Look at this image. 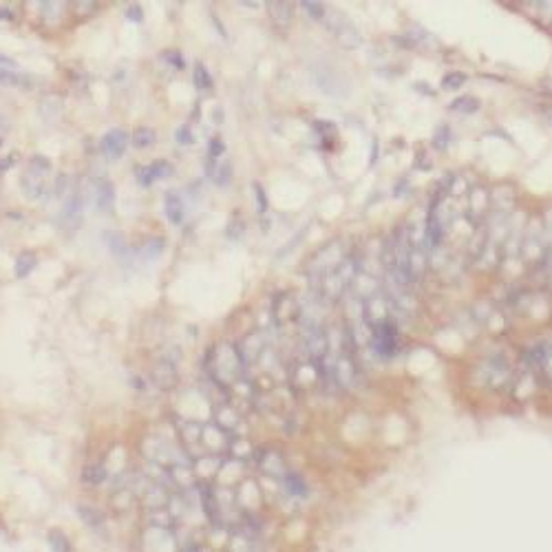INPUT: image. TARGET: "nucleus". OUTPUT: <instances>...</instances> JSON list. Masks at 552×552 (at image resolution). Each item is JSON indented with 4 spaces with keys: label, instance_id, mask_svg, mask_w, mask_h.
Wrapping results in <instances>:
<instances>
[{
    "label": "nucleus",
    "instance_id": "2",
    "mask_svg": "<svg viewBox=\"0 0 552 552\" xmlns=\"http://www.w3.org/2000/svg\"><path fill=\"white\" fill-rule=\"evenodd\" d=\"M49 173H51V162L42 155H34L32 160H29L27 168L23 173V179H21L25 195L32 197V199H38V197L45 192V184H47Z\"/></svg>",
    "mask_w": 552,
    "mask_h": 552
},
{
    "label": "nucleus",
    "instance_id": "15",
    "mask_svg": "<svg viewBox=\"0 0 552 552\" xmlns=\"http://www.w3.org/2000/svg\"><path fill=\"white\" fill-rule=\"evenodd\" d=\"M268 12H270V18L276 25H290L292 16H294V5L274 0V3H268Z\"/></svg>",
    "mask_w": 552,
    "mask_h": 552
},
{
    "label": "nucleus",
    "instance_id": "13",
    "mask_svg": "<svg viewBox=\"0 0 552 552\" xmlns=\"http://www.w3.org/2000/svg\"><path fill=\"white\" fill-rule=\"evenodd\" d=\"M153 378H155V382L160 384L162 389H171V387H175V382H177L175 364H173L171 360H166V358H164V360L155 367Z\"/></svg>",
    "mask_w": 552,
    "mask_h": 552
},
{
    "label": "nucleus",
    "instance_id": "26",
    "mask_svg": "<svg viewBox=\"0 0 552 552\" xmlns=\"http://www.w3.org/2000/svg\"><path fill=\"white\" fill-rule=\"evenodd\" d=\"M106 243H108V248H111V252H113L115 256H120L122 252H126L122 236L117 234V232H106Z\"/></svg>",
    "mask_w": 552,
    "mask_h": 552
},
{
    "label": "nucleus",
    "instance_id": "35",
    "mask_svg": "<svg viewBox=\"0 0 552 552\" xmlns=\"http://www.w3.org/2000/svg\"><path fill=\"white\" fill-rule=\"evenodd\" d=\"M14 162H16V155H9V157H3V162H0V171H9L14 166Z\"/></svg>",
    "mask_w": 552,
    "mask_h": 552
},
{
    "label": "nucleus",
    "instance_id": "19",
    "mask_svg": "<svg viewBox=\"0 0 552 552\" xmlns=\"http://www.w3.org/2000/svg\"><path fill=\"white\" fill-rule=\"evenodd\" d=\"M283 481H285V488H288L290 495H294V497L308 495V484H305L303 477L297 475V473H288V475L283 477Z\"/></svg>",
    "mask_w": 552,
    "mask_h": 552
},
{
    "label": "nucleus",
    "instance_id": "27",
    "mask_svg": "<svg viewBox=\"0 0 552 552\" xmlns=\"http://www.w3.org/2000/svg\"><path fill=\"white\" fill-rule=\"evenodd\" d=\"M466 82V75L464 73H447V77L442 80V86L444 88H451V91H455V88H460L462 84Z\"/></svg>",
    "mask_w": 552,
    "mask_h": 552
},
{
    "label": "nucleus",
    "instance_id": "18",
    "mask_svg": "<svg viewBox=\"0 0 552 552\" xmlns=\"http://www.w3.org/2000/svg\"><path fill=\"white\" fill-rule=\"evenodd\" d=\"M82 479L84 484L88 486H100L102 481L106 479V471L102 464H86L84 471H82Z\"/></svg>",
    "mask_w": 552,
    "mask_h": 552
},
{
    "label": "nucleus",
    "instance_id": "4",
    "mask_svg": "<svg viewBox=\"0 0 552 552\" xmlns=\"http://www.w3.org/2000/svg\"><path fill=\"white\" fill-rule=\"evenodd\" d=\"M126 146H128V133L124 128H113V131H108L100 142V149L108 160H120L126 151Z\"/></svg>",
    "mask_w": 552,
    "mask_h": 552
},
{
    "label": "nucleus",
    "instance_id": "31",
    "mask_svg": "<svg viewBox=\"0 0 552 552\" xmlns=\"http://www.w3.org/2000/svg\"><path fill=\"white\" fill-rule=\"evenodd\" d=\"M252 188L256 192V203H259V212L263 214L265 210H268V199H265V192H263V188H261L259 184H252Z\"/></svg>",
    "mask_w": 552,
    "mask_h": 552
},
{
    "label": "nucleus",
    "instance_id": "1",
    "mask_svg": "<svg viewBox=\"0 0 552 552\" xmlns=\"http://www.w3.org/2000/svg\"><path fill=\"white\" fill-rule=\"evenodd\" d=\"M210 376L219 387H228L241 380L245 371V360L241 356V349L232 342H221L212 349V356L208 358Z\"/></svg>",
    "mask_w": 552,
    "mask_h": 552
},
{
    "label": "nucleus",
    "instance_id": "29",
    "mask_svg": "<svg viewBox=\"0 0 552 552\" xmlns=\"http://www.w3.org/2000/svg\"><path fill=\"white\" fill-rule=\"evenodd\" d=\"M223 151H225V146H223L221 137H212V140H210V149H208L210 160H219V157L223 155Z\"/></svg>",
    "mask_w": 552,
    "mask_h": 552
},
{
    "label": "nucleus",
    "instance_id": "7",
    "mask_svg": "<svg viewBox=\"0 0 552 552\" xmlns=\"http://www.w3.org/2000/svg\"><path fill=\"white\" fill-rule=\"evenodd\" d=\"M256 464H259V468H263L268 475L276 477V475H288V471H285V460L281 457V453H276V451H261L259 455H256Z\"/></svg>",
    "mask_w": 552,
    "mask_h": 552
},
{
    "label": "nucleus",
    "instance_id": "10",
    "mask_svg": "<svg viewBox=\"0 0 552 552\" xmlns=\"http://www.w3.org/2000/svg\"><path fill=\"white\" fill-rule=\"evenodd\" d=\"M221 464H223V462H219L214 455H205V457H201L199 462H197L192 468L197 473L199 484H205V481L216 479V475H219V471H221Z\"/></svg>",
    "mask_w": 552,
    "mask_h": 552
},
{
    "label": "nucleus",
    "instance_id": "28",
    "mask_svg": "<svg viewBox=\"0 0 552 552\" xmlns=\"http://www.w3.org/2000/svg\"><path fill=\"white\" fill-rule=\"evenodd\" d=\"M162 60L164 62H168L173 64L175 68H184L186 62H184V55L179 51H162Z\"/></svg>",
    "mask_w": 552,
    "mask_h": 552
},
{
    "label": "nucleus",
    "instance_id": "24",
    "mask_svg": "<svg viewBox=\"0 0 552 552\" xmlns=\"http://www.w3.org/2000/svg\"><path fill=\"white\" fill-rule=\"evenodd\" d=\"M49 546H51L53 552H68V550H71L66 537L62 535V532H55V530L51 532V535H49Z\"/></svg>",
    "mask_w": 552,
    "mask_h": 552
},
{
    "label": "nucleus",
    "instance_id": "36",
    "mask_svg": "<svg viewBox=\"0 0 552 552\" xmlns=\"http://www.w3.org/2000/svg\"><path fill=\"white\" fill-rule=\"evenodd\" d=\"M0 16H3V21H5V18H7V21H12V12H9V7L0 9Z\"/></svg>",
    "mask_w": 552,
    "mask_h": 552
},
{
    "label": "nucleus",
    "instance_id": "23",
    "mask_svg": "<svg viewBox=\"0 0 552 552\" xmlns=\"http://www.w3.org/2000/svg\"><path fill=\"white\" fill-rule=\"evenodd\" d=\"M195 84L199 91H208V88H212V77L208 71H205V66L201 62L195 64Z\"/></svg>",
    "mask_w": 552,
    "mask_h": 552
},
{
    "label": "nucleus",
    "instance_id": "34",
    "mask_svg": "<svg viewBox=\"0 0 552 552\" xmlns=\"http://www.w3.org/2000/svg\"><path fill=\"white\" fill-rule=\"evenodd\" d=\"M444 142H449V128L442 126L440 133L436 135V146H438V149H444Z\"/></svg>",
    "mask_w": 552,
    "mask_h": 552
},
{
    "label": "nucleus",
    "instance_id": "21",
    "mask_svg": "<svg viewBox=\"0 0 552 552\" xmlns=\"http://www.w3.org/2000/svg\"><path fill=\"white\" fill-rule=\"evenodd\" d=\"M133 146L135 149H149V146H153L155 144V140H157V135H155V131L153 128H146V126H142V128H137V131L133 133Z\"/></svg>",
    "mask_w": 552,
    "mask_h": 552
},
{
    "label": "nucleus",
    "instance_id": "32",
    "mask_svg": "<svg viewBox=\"0 0 552 552\" xmlns=\"http://www.w3.org/2000/svg\"><path fill=\"white\" fill-rule=\"evenodd\" d=\"M175 137H177V142H179V144H192V137H190V128L188 126L177 128Z\"/></svg>",
    "mask_w": 552,
    "mask_h": 552
},
{
    "label": "nucleus",
    "instance_id": "11",
    "mask_svg": "<svg viewBox=\"0 0 552 552\" xmlns=\"http://www.w3.org/2000/svg\"><path fill=\"white\" fill-rule=\"evenodd\" d=\"M164 210H166V216H168V221L173 225H179L184 221V201H181V197L177 195L175 190L171 192H166L164 197Z\"/></svg>",
    "mask_w": 552,
    "mask_h": 552
},
{
    "label": "nucleus",
    "instance_id": "3",
    "mask_svg": "<svg viewBox=\"0 0 552 552\" xmlns=\"http://www.w3.org/2000/svg\"><path fill=\"white\" fill-rule=\"evenodd\" d=\"M325 25H327L334 36L338 38V42L347 49H353L360 45V34L356 32V27H353L349 21H344V18L338 14V12H329L325 16Z\"/></svg>",
    "mask_w": 552,
    "mask_h": 552
},
{
    "label": "nucleus",
    "instance_id": "5",
    "mask_svg": "<svg viewBox=\"0 0 552 552\" xmlns=\"http://www.w3.org/2000/svg\"><path fill=\"white\" fill-rule=\"evenodd\" d=\"M171 175H173V166L166 160H157L137 171V181H140V186H151L155 179H164V177H171Z\"/></svg>",
    "mask_w": 552,
    "mask_h": 552
},
{
    "label": "nucleus",
    "instance_id": "9",
    "mask_svg": "<svg viewBox=\"0 0 552 552\" xmlns=\"http://www.w3.org/2000/svg\"><path fill=\"white\" fill-rule=\"evenodd\" d=\"M239 422H241L239 409L230 407V404H221V407H216V411H214V425L219 427V429H223L225 433H230V436H232V431L239 427Z\"/></svg>",
    "mask_w": 552,
    "mask_h": 552
},
{
    "label": "nucleus",
    "instance_id": "30",
    "mask_svg": "<svg viewBox=\"0 0 552 552\" xmlns=\"http://www.w3.org/2000/svg\"><path fill=\"white\" fill-rule=\"evenodd\" d=\"M77 510H80V512H82V515H84L82 519L86 521V524H100V521H102V517H100V512H97V510H91V508H84V506H77Z\"/></svg>",
    "mask_w": 552,
    "mask_h": 552
},
{
    "label": "nucleus",
    "instance_id": "16",
    "mask_svg": "<svg viewBox=\"0 0 552 552\" xmlns=\"http://www.w3.org/2000/svg\"><path fill=\"white\" fill-rule=\"evenodd\" d=\"M164 245H166V241L162 239V236H149V239L142 243L140 256L146 261H155L157 256L164 252Z\"/></svg>",
    "mask_w": 552,
    "mask_h": 552
},
{
    "label": "nucleus",
    "instance_id": "8",
    "mask_svg": "<svg viewBox=\"0 0 552 552\" xmlns=\"http://www.w3.org/2000/svg\"><path fill=\"white\" fill-rule=\"evenodd\" d=\"M93 195H95V205L104 212H111L115 205V188L111 181L106 179H95L93 184Z\"/></svg>",
    "mask_w": 552,
    "mask_h": 552
},
{
    "label": "nucleus",
    "instance_id": "6",
    "mask_svg": "<svg viewBox=\"0 0 552 552\" xmlns=\"http://www.w3.org/2000/svg\"><path fill=\"white\" fill-rule=\"evenodd\" d=\"M230 440H232L230 433H225L223 429H219L216 425L203 427L201 444H203L205 449H208L210 453H214V451H221V449H228V447H230Z\"/></svg>",
    "mask_w": 552,
    "mask_h": 552
},
{
    "label": "nucleus",
    "instance_id": "14",
    "mask_svg": "<svg viewBox=\"0 0 552 552\" xmlns=\"http://www.w3.org/2000/svg\"><path fill=\"white\" fill-rule=\"evenodd\" d=\"M201 436H203V427H199L197 422H184L179 427V440L184 449H190L201 444Z\"/></svg>",
    "mask_w": 552,
    "mask_h": 552
},
{
    "label": "nucleus",
    "instance_id": "20",
    "mask_svg": "<svg viewBox=\"0 0 552 552\" xmlns=\"http://www.w3.org/2000/svg\"><path fill=\"white\" fill-rule=\"evenodd\" d=\"M36 263H38V256L34 252H23L21 256H18V259H16V268H14L18 279H25V276L36 268Z\"/></svg>",
    "mask_w": 552,
    "mask_h": 552
},
{
    "label": "nucleus",
    "instance_id": "25",
    "mask_svg": "<svg viewBox=\"0 0 552 552\" xmlns=\"http://www.w3.org/2000/svg\"><path fill=\"white\" fill-rule=\"evenodd\" d=\"M303 9L308 12L312 18H316V21H325V16H327V12H325V7L321 3H314V0H305V3H301Z\"/></svg>",
    "mask_w": 552,
    "mask_h": 552
},
{
    "label": "nucleus",
    "instance_id": "33",
    "mask_svg": "<svg viewBox=\"0 0 552 552\" xmlns=\"http://www.w3.org/2000/svg\"><path fill=\"white\" fill-rule=\"evenodd\" d=\"M126 18L133 23H142V7L140 5H131L126 9Z\"/></svg>",
    "mask_w": 552,
    "mask_h": 552
},
{
    "label": "nucleus",
    "instance_id": "12",
    "mask_svg": "<svg viewBox=\"0 0 552 552\" xmlns=\"http://www.w3.org/2000/svg\"><path fill=\"white\" fill-rule=\"evenodd\" d=\"M68 221V225H80V221H82V197L80 195H71L66 199V203H64V210H62V223H66Z\"/></svg>",
    "mask_w": 552,
    "mask_h": 552
},
{
    "label": "nucleus",
    "instance_id": "22",
    "mask_svg": "<svg viewBox=\"0 0 552 552\" xmlns=\"http://www.w3.org/2000/svg\"><path fill=\"white\" fill-rule=\"evenodd\" d=\"M477 108H479V102L471 95L457 97V100L451 102V111H457V113H475Z\"/></svg>",
    "mask_w": 552,
    "mask_h": 552
},
{
    "label": "nucleus",
    "instance_id": "17",
    "mask_svg": "<svg viewBox=\"0 0 552 552\" xmlns=\"http://www.w3.org/2000/svg\"><path fill=\"white\" fill-rule=\"evenodd\" d=\"M228 449L232 451L234 460H239V462H245V460H250L254 455V447L245 438H232Z\"/></svg>",
    "mask_w": 552,
    "mask_h": 552
}]
</instances>
